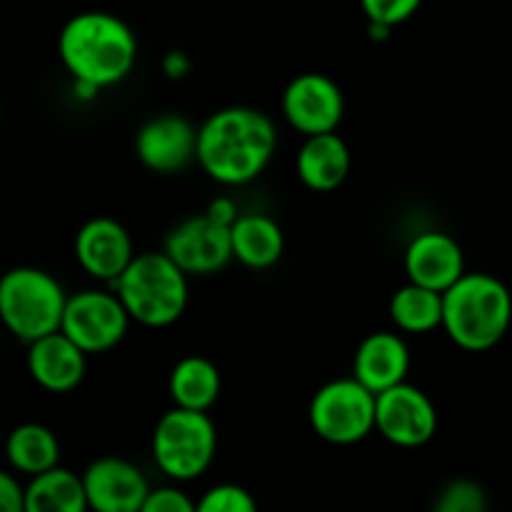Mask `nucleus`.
<instances>
[{"label":"nucleus","mask_w":512,"mask_h":512,"mask_svg":"<svg viewBox=\"0 0 512 512\" xmlns=\"http://www.w3.org/2000/svg\"><path fill=\"white\" fill-rule=\"evenodd\" d=\"M278 130L263 110L233 105L215 110L198 128V163L223 185H245L268 168Z\"/></svg>","instance_id":"f257e3e1"},{"label":"nucleus","mask_w":512,"mask_h":512,"mask_svg":"<svg viewBox=\"0 0 512 512\" xmlns=\"http://www.w3.org/2000/svg\"><path fill=\"white\" fill-rule=\"evenodd\" d=\"M135 155L153 173H180L198 160V128L183 115H155L135 133Z\"/></svg>","instance_id":"f8f14e48"},{"label":"nucleus","mask_w":512,"mask_h":512,"mask_svg":"<svg viewBox=\"0 0 512 512\" xmlns=\"http://www.w3.org/2000/svg\"><path fill=\"white\" fill-rule=\"evenodd\" d=\"M363 13L378 28H393L418 13L423 0H360Z\"/></svg>","instance_id":"a878e982"},{"label":"nucleus","mask_w":512,"mask_h":512,"mask_svg":"<svg viewBox=\"0 0 512 512\" xmlns=\"http://www.w3.org/2000/svg\"><path fill=\"white\" fill-rule=\"evenodd\" d=\"M283 115L303 135L333 133L345 115L343 90L323 73L298 75L283 93Z\"/></svg>","instance_id":"9b49d317"},{"label":"nucleus","mask_w":512,"mask_h":512,"mask_svg":"<svg viewBox=\"0 0 512 512\" xmlns=\"http://www.w3.org/2000/svg\"><path fill=\"white\" fill-rule=\"evenodd\" d=\"M230 233H233V258L240 260L245 268L265 270L283 258V228L273 218H268V215H240L230 225Z\"/></svg>","instance_id":"6ab92c4d"},{"label":"nucleus","mask_w":512,"mask_h":512,"mask_svg":"<svg viewBox=\"0 0 512 512\" xmlns=\"http://www.w3.org/2000/svg\"><path fill=\"white\" fill-rule=\"evenodd\" d=\"M435 508L440 512H480L485 510V493L480 485L470 483V480H453L438 495Z\"/></svg>","instance_id":"393cba45"},{"label":"nucleus","mask_w":512,"mask_h":512,"mask_svg":"<svg viewBox=\"0 0 512 512\" xmlns=\"http://www.w3.org/2000/svg\"><path fill=\"white\" fill-rule=\"evenodd\" d=\"M28 485L20 483L15 475L0 473V508L8 512H28Z\"/></svg>","instance_id":"cd10ccee"},{"label":"nucleus","mask_w":512,"mask_h":512,"mask_svg":"<svg viewBox=\"0 0 512 512\" xmlns=\"http://www.w3.org/2000/svg\"><path fill=\"white\" fill-rule=\"evenodd\" d=\"M155 465L178 483L200 478L210 468L218 448V433L208 410H190L175 405L158 420L153 430Z\"/></svg>","instance_id":"423d86ee"},{"label":"nucleus","mask_w":512,"mask_h":512,"mask_svg":"<svg viewBox=\"0 0 512 512\" xmlns=\"http://www.w3.org/2000/svg\"><path fill=\"white\" fill-rule=\"evenodd\" d=\"M88 508L83 475L68 468L45 470L30 478L28 483V512H83Z\"/></svg>","instance_id":"412c9836"},{"label":"nucleus","mask_w":512,"mask_h":512,"mask_svg":"<svg viewBox=\"0 0 512 512\" xmlns=\"http://www.w3.org/2000/svg\"><path fill=\"white\" fill-rule=\"evenodd\" d=\"M378 393L358 378L325 383L310 400V428L318 438L333 445H353L375 430Z\"/></svg>","instance_id":"0eeeda50"},{"label":"nucleus","mask_w":512,"mask_h":512,"mask_svg":"<svg viewBox=\"0 0 512 512\" xmlns=\"http://www.w3.org/2000/svg\"><path fill=\"white\" fill-rule=\"evenodd\" d=\"M390 318L403 333H433L443 328V293L408 280L390 298Z\"/></svg>","instance_id":"4be33fe9"},{"label":"nucleus","mask_w":512,"mask_h":512,"mask_svg":"<svg viewBox=\"0 0 512 512\" xmlns=\"http://www.w3.org/2000/svg\"><path fill=\"white\" fill-rule=\"evenodd\" d=\"M5 455L20 475L33 478V475L45 473V470L58 465L60 443L53 430L45 428V425L23 423L8 435Z\"/></svg>","instance_id":"5701e85b"},{"label":"nucleus","mask_w":512,"mask_h":512,"mask_svg":"<svg viewBox=\"0 0 512 512\" xmlns=\"http://www.w3.org/2000/svg\"><path fill=\"white\" fill-rule=\"evenodd\" d=\"M298 178L315 193H330L340 188L350 173V150L348 143L338 133H318L305 135V143L300 148Z\"/></svg>","instance_id":"a211bd4d"},{"label":"nucleus","mask_w":512,"mask_h":512,"mask_svg":"<svg viewBox=\"0 0 512 512\" xmlns=\"http://www.w3.org/2000/svg\"><path fill=\"white\" fill-rule=\"evenodd\" d=\"M223 378L215 363L200 355H188L178 360V365L170 373V398L175 405L190 410H210L220 398Z\"/></svg>","instance_id":"aec40b11"},{"label":"nucleus","mask_w":512,"mask_h":512,"mask_svg":"<svg viewBox=\"0 0 512 512\" xmlns=\"http://www.w3.org/2000/svg\"><path fill=\"white\" fill-rule=\"evenodd\" d=\"M130 320L118 293L83 290L68 298L60 330L88 355H98L113 350L125 338Z\"/></svg>","instance_id":"6e6552de"},{"label":"nucleus","mask_w":512,"mask_h":512,"mask_svg":"<svg viewBox=\"0 0 512 512\" xmlns=\"http://www.w3.org/2000/svg\"><path fill=\"white\" fill-rule=\"evenodd\" d=\"M88 508L98 512H138L150 495L145 475L123 458H100L83 473Z\"/></svg>","instance_id":"4468645a"},{"label":"nucleus","mask_w":512,"mask_h":512,"mask_svg":"<svg viewBox=\"0 0 512 512\" xmlns=\"http://www.w3.org/2000/svg\"><path fill=\"white\" fill-rule=\"evenodd\" d=\"M68 298L53 275L20 265L0 278V320L15 338L33 343L63 328Z\"/></svg>","instance_id":"39448f33"},{"label":"nucleus","mask_w":512,"mask_h":512,"mask_svg":"<svg viewBox=\"0 0 512 512\" xmlns=\"http://www.w3.org/2000/svg\"><path fill=\"white\" fill-rule=\"evenodd\" d=\"M58 53L78 88L98 90L128 78L138 58V40L118 15L85 10L63 25Z\"/></svg>","instance_id":"f03ea898"},{"label":"nucleus","mask_w":512,"mask_h":512,"mask_svg":"<svg viewBox=\"0 0 512 512\" xmlns=\"http://www.w3.org/2000/svg\"><path fill=\"white\" fill-rule=\"evenodd\" d=\"M512 323L508 285L490 273H465L443 293V330L458 348H495Z\"/></svg>","instance_id":"7ed1b4c3"},{"label":"nucleus","mask_w":512,"mask_h":512,"mask_svg":"<svg viewBox=\"0 0 512 512\" xmlns=\"http://www.w3.org/2000/svg\"><path fill=\"white\" fill-rule=\"evenodd\" d=\"M198 510V503L188 498L178 488H150L148 500H145L143 512H193Z\"/></svg>","instance_id":"bb28decb"},{"label":"nucleus","mask_w":512,"mask_h":512,"mask_svg":"<svg viewBox=\"0 0 512 512\" xmlns=\"http://www.w3.org/2000/svg\"><path fill=\"white\" fill-rule=\"evenodd\" d=\"M163 250L188 275L218 273L233 260L230 223H223L210 213L195 215L170 230Z\"/></svg>","instance_id":"9d476101"},{"label":"nucleus","mask_w":512,"mask_h":512,"mask_svg":"<svg viewBox=\"0 0 512 512\" xmlns=\"http://www.w3.org/2000/svg\"><path fill=\"white\" fill-rule=\"evenodd\" d=\"M405 273L413 283L445 293L458 283L465 270V253L458 240L440 230H428L413 238L405 250Z\"/></svg>","instance_id":"2eb2a0df"},{"label":"nucleus","mask_w":512,"mask_h":512,"mask_svg":"<svg viewBox=\"0 0 512 512\" xmlns=\"http://www.w3.org/2000/svg\"><path fill=\"white\" fill-rule=\"evenodd\" d=\"M410 370V350L398 333H370L355 350L353 375L373 393L405 383Z\"/></svg>","instance_id":"f3484780"},{"label":"nucleus","mask_w":512,"mask_h":512,"mask_svg":"<svg viewBox=\"0 0 512 512\" xmlns=\"http://www.w3.org/2000/svg\"><path fill=\"white\" fill-rule=\"evenodd\" d=\"M85 353L63 330L28 343V373L48 393H70L85 378Z\"/></svg>","instance_id":"dca6fc26"},{"label":"nucleus","mask_w":512,"mask_h":512,"mask_svg":"<svg viewBox=\"0 0 512 512\" xmlns=\"http://www.w3.org/2000/svg\"><path fill=\"white\" fill-rule=\"evenodd\" d=\"M113 288L130 318L145 328L173 325L188 308V273L165 250L135 255Z\"/></svg>","instance_id":"20e7f679"},{"label":"nucleus","mask_w":512,"mask_h":512,"mask_svg":"<svg viewBox=\"0 0 512 512\" xmlns=\"http://www.w3.org/2000/svg\"><path fill=\"white\" fill-rule=\"evenodd\" d=\"M375 430L400 448H420L438 430V410L423 390L405 380L378 393Z\"/></svg>","instance_id":"1a4fd4ad"},{"label":"nucleus","mask_w":512,"mask_h":512,"mask_svg":"<svg viewBox=\"0 0 512 512\" xmlns=\"http://www.w3.org/2000/svg\"><path fill=\"white\" fill-rule=\"evenodd\" d=\"M200 512H253L255 500L245 488L235 483H223L210 488L198 500Z\"/></svg>","instance_id":"b1692460"},{"label":"nucleus","mask_w":512,"mask_h":512,"mask_svg":"<svg viewBox=\"0 0 512 512\" xmlns=\"http://www.w3.org/2000/svg\"><path fill=\"white\" fill-rule=\"evenodd\" d=\"M75 258L90 278L113 285L133 263V240L118 220L93 218L75 235Z\"/></svg>","instance_id":"ddd939ff"}]
</instances>
